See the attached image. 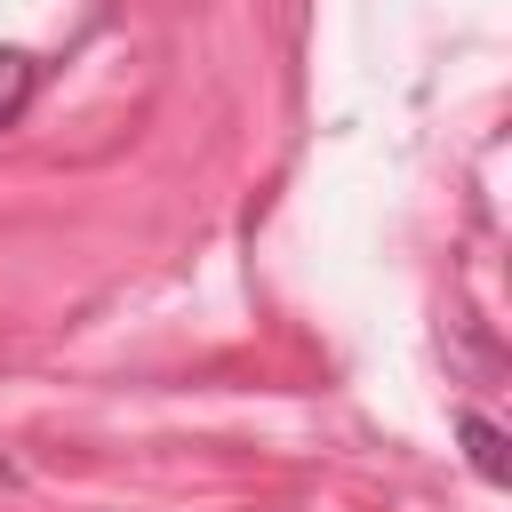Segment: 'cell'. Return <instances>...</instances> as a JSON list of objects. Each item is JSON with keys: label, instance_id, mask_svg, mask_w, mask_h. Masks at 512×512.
Returning a JSON list of instances; mask_svg holds the SVG:
<instances>
[{"label": "cell", "instance_id": "1", "mask_svg": "<svg viewBox=\"0 0 512 512\" xmlns=\"http://www.w3.org/2000/svg\"><path fill=\"white\" fill-rule=\"evenodd\" d=\"M456 440H464V464H472L488 488H504V480H512V456H504V432H496V416H480V408H456Z\"/></svg>", "mask_w": 512, "mask_h": 512}, {"label": "cell", "instance_id": "2", "mask_svg": "<svg viewBox=\"0 0 512 512\" xmlns=\"http://www.w3.org/2000/svg\"><path fill=\"white\" fill-rule=\"evenodd\" d=\"M32 88H40V64H32L24 48H0V128H16V120H24Z\"/></svg>", "mask_w": 512, "mask_h": 512}]
</instances>
